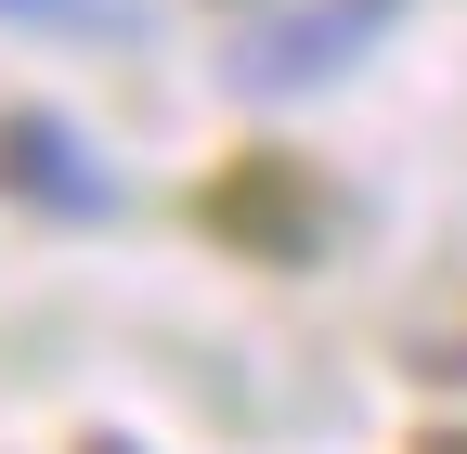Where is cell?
I'll list each match as a JSON object with an SVG mask.
<instances>
[{
  "mask_svg": "<svg viewBox=\"0 0 467 454\" xmlns=\"http://www.w3.org/2000/svg\"><path fill=\"white\" fill-rule=\"evenodd\" d=\"M195 221H208L221 247H247V260H312L325 247V195H312L299 156H234L221 182L195 195Z\"/></svg>",
  "mask_w": 467,
  "mask_h": 454,
  "instance_id": "6da1fadb",
  "label": "cell"
},
{
  "mask_svg": "<svg viewBox=\"0 0 467 454\" xmlns=\"http://www.w3.org/2000/svg\"><path fill=\"white\" fill-rule=\"evenodd\" d=\"M0 182H26L52 208H91V182L66 169V130H52V118H0Z\"/></svg>",
  "mask_w": 467,
  "mask_h": 454,
  "instance_id": "7a4b0ae2",
  "label": "cell"
},
{
  "mask_svg": "<svg viewBox=\"0 0 467 454\" xmlns=\"http://www.w3.org/2000/svg\"><path fill=\"white\" fill-rule=\"evenodd\" d=\"M78 454H130V441H78Z\"/></svg>",
  "mask_w": 467,
  "mask_h": 454,
  "instance_id": "3957f363",
  "label": "cell"
}]
</instances>
